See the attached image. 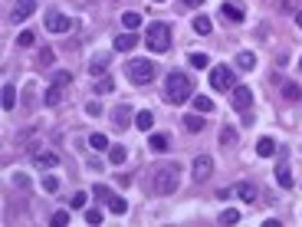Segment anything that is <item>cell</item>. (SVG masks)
Here are the masks:
<instances>
[{
  "mask_svg": "<svg viewBox=\"0 0 302 227\" xmlns=\"http://www.w3.org/2000/svg\"><path fill=\"white\" fill-rule=\"evenodd\" d=\"M178 178H181L178 165H158V168H154L151 175H148L151 194H158V198H164V194H174V191H178Z\"/></svg>",
  "mask_w": 302,
  "mask_h": 227,
  "instance_id": "6da1fadb",
  "label": "cell"
},
{
  "mask_svg": "<svg viewBox=\"0 0 302 227\" xmlns=\"http://www.w3.org/2000/svg\"><path fill=\"white\" fill-rule=\"evenodd\" d=\"M191 92H194V82L187 79L184 73H171L164 79V95H167V102H174V106L187 102V99H191Z\"/></svg>",
  "mask_w": 302,
  "mask_h": 227,
  "instance_id": "7a4b0ae2",
  "label": "cell"
},
{
  "mask_svg": "<svg viewBox=\"0 0 302 227\" xmlns=\"http://www.w3.org/2000/svg\"><path fill=\"white\" fill-rule=\"evenodd\" d=\"M145 46L151 53H167L171 50V26L167 23H151L145 30Z\"/></svg>",
  "mask_w": 302,
  "mask_h": 227,
  "instance_id": "3957f363",
  "label": "cell"
},
{
  "mask_svg": "<svg viewBox=\"0 0 302 227\" xmlns=\"http://www.w3.org/2000/svg\"><path fill=\"white\" fill-rule=\"evenodd\" d=\"M125 73H128V79L135 82V86H148V82H154V73L158 70H154L151 59H131Z\"/></svg>",
  "mask_w": 302,
  "mask_h": 227,
  "instance_id": "277c9868",
  "label": "cell"
},
{
  "mask_svg": "<svg viewBox=\"0 0 302 227\" xmlns=\"http://www.w3.org/2000/svg\"><path fill=\"white\" fill-rule=\"evenodd\" d=\"M210 86H214L217 92H230V89L237 86L233 70H230V66H214V70H210Z\"/></svg>",
  "mask_w": 302,
  "mask_h": 227,
  "instance_id": "5b68a950",
  "label": "cell"
},
{
  "mask_svg": "<svg viewBox=\"0 0 302 227\" xmlns=\"http://www.w3.org/2000/svg\"><path fill=\"white\" fill-rule=\"evenodd\" d=\"M46 30L50 33H69L73 30V20H69L66 13H59V10H50L46 13Z\"/></svg>",
  "mask_w": 302,
  "mask_h": 227,
  "instance_id": "8992f818",
  "label": "cell"
},
{
  "mask_svg": "<svg viewBox=\"0 0 302 227\" xmlns=\"http://www.w3.org/2000/svg\"><path fill=\"white\" fill-rule=\"evenodd\" d=\"M230 102H233L237 112H247V109L253 106V92H250V86H233V89H230Z\"/></svg>",
  "mask_w": 302,
  "mask_h": 227,
  "instance_id": "52a82bcc",
  "label": "cell"
},
{
  "mask_svg": "<svg viewBox=\"0 0 302 227\" xmlns=\"http://www.w3.org/2000/svg\"><path fill=\"white\" fill-rule=\"evenodd\" d=\"M191 175H194V181H207V178L214 175V158H210V155H197V158H194Z\"/></svg>",
  "mask_w": 302,
  "mask_h": 227,
  "instance_id": "ba28073f",
  "label": "cell"
},
{
  "mask_svg": "<svg viewBox=\"0 0 302 227\" xmlns=\"http://www.w3.org/2000/svg\"><path fill=\"white\" fill-rule=\"evenodd\" d=\"M33 10H37V0H17L13 10H10V23H23Z\"/></svg>",
  "mask_w": 302,
  "mask_h": 227,
  "instance_id": "9c48e42d",
  "label": "cell"
},
{
  "mask_svg": "<svg viewBox=\"0 0 302 227\" xmlns=\"http://www.w3.org/2000/svg\"><path fill=\"white\" fill-rule=\"evenodd\" d=\"M109 66H112V53H99V56L89 59V76H92V79H102Z\"/></svg>",
  "mask_w": 302,
  "mask_h": 227,
  "instance_id": "30bf717a",
  "label": "cell"
},
{
  "mask_svg": "<svg viewBox=\"0 0 302 227\" xmlns=\"http://www.w3.org/2000/svg\"><path fill=\"white\" fill-rule=\"evenodd\" d=\"M276 184H279V188H286V191L296 188V181H292V171H289V165H286V161L276 165Z\"/></svg>",
  "mask_w": 302,
  "mask_h": 227,
  "instance_id": "8fae6325",
  "label": "cell"
},
{
  "mask_svg": "<svg viewBox=\"0 0 302 227\" xmlns=\"http://www.w3.org/2000/svg\"><path fill=\"white\" fill-rule=\"evenodd\" d=\"M135 46H138L135 33H122V37H115V50L118 53H128V50H135Z\"/></svg>",
  "mask_w": 302,
  "mask_h": 227,
  "instance_id": "7c38bea8",
  "label": "cell"
},
{
  "mask_svg": "<svg viewBox=\"0 0 302 227\" xmlns=\"http://www.w3.org/2000/svg\"><path fill=\"white\" fill-rule=\"evenodd\" d=\"M62 89H66V86H59V82H53V86L46 89V95H43L46 106H59V102H62Z\"/></svg>",
  "mask_w": 302,
  "mask_h": 227,
  "instance_id": "4fadbf2b",
  "label": "cell"
},
{
  "mask_svg": "<svg viewBox=\"0 0 302 227\" xmlns=\"http://www.w3.org/2000/svg\"><path fill=\"white\" fill-rule=\"evenodd\" d=\"M220 13H223L227 20H233V23H240V20H243V7H237V4H223Z\"/></svg>",
  "mask_w": 302,
  "mask_h": 227,
  "instance_id": "5bb4252c",
  "label": "cell"
},
{
  "mask_svg": "<svg viewBox=\"0 0 302 227\" xmlns=\"http://www.w3.org/2000/svg\"><path fill=\"white\" fill-rule=\"evenodd\" d=\"M33 161H37L40 168H56V165H59V155H53V151H43V155H37Z\"/></svg>",
  "mask_w": 302,
  "mask_h": 227,
  "instance_id": "9a60e30c",
  "label": "cell"
},
{
  "mask_svg": "<svg viewBox=\"0 0 302 227\" xmlns=\"http://www.w3.org/2000/svg\"><path fill=\"white\" fill-rule=\"evenodd\" d=\"M191 26H194V33H200V37H207V33L214 30V23H210V17H204V13H200L197 20H194Z\"/></svg>",
  "mask_w": 302,
  "mask_h": 227,
  "instance_id": "2e32d148",
  "label": "cell"
},
{
  "mask_svg": "<svg viewBox=\"0 0 302 227\" xmlns=\"http://www.w3.org/2000/svg\"><path fill=\"white\" fill-rule=\"evenodd\" d=\"M237 194H240L243 201H253V198H256V184H250V181H240V184H237Z\"/></svg>",
  "mask_w": 302,
  "mask_h": 227,
  "instance_id": "e0dca14e",
  "label": "cell"
},
{
  "mask_svg": "<svg viewBox=\"0 0 302 227\" xmlns=\"http://www.w3.org/2000/svg\"><path fill=\"white\" fill-rule=\"evenodd\" d=\"M105 204H109V211H115V214H125V211H128V201H125V198H118V194H112Z\"/></svg>",
  "mask_w": 302,
  "mask_h": 227,
  "instance_id": "ac0fdd59",
  "label": "cell"
},
{
  "mask_svg": "<svg viewBox=\"0 0 302 227\" xmlns=\"http://www.w3.org/2000/svg\"><path fill=\"white\" fill-rule=\"evenodd\" d=\"M135 125L142 128V132H148V128L154 125V115L148 112V109H145V112H138V115H135Z\"/></svg>",
  "mask_w": 302,
  "mask_h": 227,
  "instance_id": "d6986e66",
  "label": "cell"
},
{
  "mask_svg": "<svg viewBox=\"0 0 302 227\" xmlns=\"http://www.w3.org/2000/svg\"><path fill=\"white\" fill-rule=\"evenodd\" d=\"M184 128H187V132H204V119H200L197 112H194V115H184Z\"/></svg>",
  "mask_w": 302,
  "mask_h": 227,
  "instance_id": "ffe728a7",
  "label": "cell"
},
{
  "mask_svg": "<svg viewBox=\"0 0 302 227\" xmlns=\"http://www.w3.org/2000/svg\"><path fill=\"white\" fill-rule=\"evenodd\" d=\"M233 142H237V128H233V125H223V128H220V145L230 148Z\"/></svg>",
  "mask_w": 302,
  "mask_h": 227,
  "instance_id": "44dd1931",
  "label": "cell"
},
{
  "mask_svg": "<svg viewBox=\"0 0 302 227\" xmlns=\"http://www.w3.org/2000/svg\"><path fill=\"white\" fill-rule=\"evenodd\" d=\"M13 106H17V92H13V86L7 82V86H4V109H7V112H13Z\"/></svg>",
  "mask_w": 302,
  "mask_h": 227,
  "instance_id": "7402d4cb",
  "label": "cell"
},
{
  "mask_svg": "<svg viewBox=\"0 0 302 227\" xmlns=\"http://www.w3.org/2000/svg\"><path fill=\"white\" fill-rule=\"evenodd\" d=\"M53 59H56V53L50 50V46H40V50H37V63L40 66H50Z\"/></svg>",
  "mask_w": 302,
  "mask_h": 227,
  "instance_id": "603a6c76",
  "label": "cell"
},
{
  "mask_svg": "<svg viewBox=\"0 0 302 227\" xmlns=\"http://www.w3.org/2000/svg\"><path fill=\"white\" fill-rule=\"evenodd\" d=\"M125 158H128V151H125L122 145H112V148H109V161H112V165H122Z\"/></svg>",
  "mask_w": 302,
  "mask_h": 227,
  "instance_id": "cb8c5ba5",
  "label": "cell"
},
{
  "mask_svg": "<svg viewBox=\"0 0 302 227\" xmlns=\"http://www.w3.org/2000/svg\"><path fill=\"white\" fill-rule=\"evenodd\" d=\"M89 145H92L95 151H109V139H105L102 132H95V135H89Z\"/></svg>",
  "mask_w": 302,
  "mask_h": 227,
  "instance_id": "d4e9b609",
  "label": "cell"
},
{
  "mask_svg": "<svg viewBox=\"0 0 302 227\" xmlns=\"http://www.w3.org/2000/svg\"><path fill=\"white\" fill-rule=\"evenodd\" d=\"M112 89H115V79H109V76H102V79L95 82V92H99V95H109Z\"/></svg>",
  "mask_w": 302,
  "mask_h": 227,
  "instance_id": "484cf974",
  "label": "cell"
},
{
  "mask_svg": "<svg viewBox=\"0 0 302 227\" xmlns=\"http://www.w3.org/2000/svg\"><path fill=\"white\" fill-rule=\"evenodd\" d=\"M148 142H151V148H154V151H167V145H171V142H167V135H161V132H158V135H151Z\"/></svg>",
  "mask_w": 302,
  "mask_h": 227,
  "instance_id": "4316f807",
  "label": "cell"
},
{
  "mask_svg": "<svg viewBox=\"0 0 302 227\" xmlns=\"http://www.w3.org/2000/svg\"><path fill=\"white\" fill-rule=\"evenodd\" d=\"M256 151H259L263 158H270L273 151H276V145H273V139H259V142H256Z\"/></svg>",
  "mask_w": 302,
  "mask_h": 227,
  "instance_id": "83f0119b",
  "label": "cell"
},
{
  "mask_svg": "<svg viewBox=\"0 0 302 227\" xmlns=\"http://www.w3.org/2000/svg\"><path fill=\"white\" fill-rule=\"evenodd\" d=\"M217 221H220V224H237V221H240V211H230V208H223Z\"/></svg>",
  "mask_w": 302,
  "mask_h": 227,
  "instance_id": "f1b7e54d",
  "label": "cell"
},
{
  "mask_svg": "<svg viewBox=\"0 0 302 227\" xmlns=\"http://www.w3.org/2000/svg\"><path fill=\"white\" fill-rule=\"evenodd\" d=\"M112 119H115V125H125V122L131 119V109H128V106H118V109H115V115H112Z\"/></svg>",
  "mask_w": 302,
  "mask_h": 227,
  "instance_id": "f546056e",
  "label": "cell"
},
{
  "mask_svg": "<svg viewBox=\"0 0 302 227\" xmlns=\"http://www.w3.org/2000/svg\"><path fill=\"white\" fill-rule=\"evenodd\" d=\"M283 95H286V99H292V102H296V99H302V89L296 86V82H286V86H283Z\"/></svg>",
  "mask_w": 302,
  "mask_h": 227,
  "instance_id": "4dcf8cb0",
  "label": "cell"
},
{
  "mask_svg": "<svg viewBox=\"0 0 302 227\" xmlns=\"http://www.w3.org/2000/svg\"><path fill=\"white\" fill-rule=\"evenodd\" d=\"M237 66H240V70H253V66H256V56H253V53H240V56H237Z\"/></svg>",
  "mask_w": 302,
  "mask_h": 227,
  "instance_id": "1f68e13d",
  "label": "cell"
},
{
  "mask_svg": "<svg viewBox=\"0 0 302 227\" xmlns=\"http://www.w3.org/2000/svg\"><path fill=\"white\" fill-rule=\"evenodd\" d=\"M40 184H43V191H46V194H56V191H59V178H53V175H46Z\"/></svg>",
  "mask_w": 302,
  "mask_h": 227,
  "instance_id": "d6a6232c",
  "label": "cell"
},
{
  "mask_svg": "<svg viewBox=\"0 0 302 227\" xmlns=\"http://www.w3.org/2000/svg\"><path fill=\"white\" fill-rule=\"evenodd\" d=\"M207 63H210L207 53H191V66L194 70H207Z\"/></svg>",
  "mask_w": 302,
  "mask_h": 227,
  "instance_id": "836d02e7",
  "label": "cell"
},
{
  "mask_svg": "<svg viewBox=\"0 0 302 227\" xmlns=\"http://www.w3.org/2000/svg\"><path fill=\"white\" fill-rule=\"evenodd\" d=\"M50 224H53V227H66V224H69V211H56V214L50 217Z\"/></svg>",
  "mask_w": 302,
  "mask_h": 227,
  "instance_id": "e575fe53",
  "label": "cell"
},
{
  "mask_svg": "<svg viewBox=\"0 0 302 227\" xmlns=\"http://www.w3.org/2000/svg\"><path fill=\"white\" fill-rule=\"evenodd\" d=\"M194 109H197V112H210V109H214V102H210L207 95H197V99H194Z\"/></svg>",
  "mask_w": 302,
  "mask_h": 227,
  "instance_id": "d590c367",
  "label": "cell"
},
{
  "mask_svg": "<svg viewBox=\"0 0 302 227\" xmlns=\"http://www.w3.org/2000/svg\"><path fill=\"white\" fill-rule=\"evenodd\" d=\"M122 23L128 26V30H135V26H142V17H138V13H125V17H122Z\"/></svg>",
  "mask_w": 302,
  "mask_h": 227,
  "instance_id": "8d00e7d4",
  "label": "cell"
},
{
  "mask_svg": "<svg viewBox=\"0 0 302 227\" xmlns=\"http://www.w3.org/2000/svg\"><path fill=\"white\" fill-rule=\"evenodd\" d=\"M17 43H20V46H33V43H37V37H33L30 30H23V33L17 37Z\"/></svg>",
  "mask_w": 302,
  "mask_h": 227,
  "instance_id": "74e56055",
  "label": "cell"
},
{
  "mask_svg": "<svg viewBox=\"0 0 302 227\" xmlns=\"http://www.w3.org/2000/svg\"><path fill=\"white\" fill-rule=\"evenodd\" d=\"M92 191H95V198H99V201H109V198H112V191L105 188V184H95Z\"/></svg>",
  "mask_w": 302,
  "mask_h": 227,
  "instance_id": "f35d334b",
  "label": "cell"
},
{
  "mask_svg": "<svg viewBox=\"0 0 302 227\" xmlns=\"http://www.w3.org/2000/svg\"><path fill=\"white\" fill-rule=\"evenodd\" d=\"M86 224H102V211H86Z\"/></svg>",
  "mask_w": 302,
  "mask_h": 227,
  "instance_id": "ab89813d",
  "label": "cell"
},
{
  "mask_svg": "<svg viewBox=\"0 0 302 227\" xmlns=\"http://www.w3.org/2000/svg\"><path fill=\"white\" fill-rule=\"evenodd\" d=\"M86 115H92V119H99V115H102V106H99V102H89V106H86Z\"/></svg>",
  "mask_w": 302,
  "mask_h": 227,
  "instance_id": "60d3db41",
  "label": "cell"
},
{
  "mask_svg": "<svg viewBox=\"0 0 302 227\" xmlns=\"http://www.w3.org/2000/svg\"><path fill=\"white\" fill-rule=\"evenodd\" d=\"M13 184H17V188H30V178H26V175H20V171H17V175H13Z\"/></svg>",
  "mask_w": 302,
  "mask_h": 227,
  "instance_id": "b9f144b4",
  "label": "cell"
},
{
  "mask_svg": "<svg viewBox=\"0 0 302 227\" xmlns=\"http://www.w3.org/2000/svg\"><path fill=\"white\" fill-rule=\"evenodd\" d=\"M69 204H73V208H86V194H82V191H76V194H73V201H69Z\"/></svg>",
  "mask_w": 302,
  "mask_h": 227,
  "instance_id": "7bdbcfd3",
  "label": "cell"
},
{
  "mask_svg": "<svg viewBox=\"0 0 302 227\" xmlns=\"http://www.w3.org/2000/svg\"><path fill=\"white\" fill-rule=\"evenodd\" d=\"M69 79H73L69 73H56V76H53V82H59V86H69Z\"/></svg>",
  "mask_w": 302,
  "mask_h": 227,
  "instance_id": "ee69618b",
  "label": "cell"
},
{
  "mask_svg": "<svg viewBox=\"0 0 302 227\" xmlns=\"http://www.w3.org/2000/svg\"><path fill=\"white\" fill-rule=\"evenodd\" d=\"M181 4H187V7H200L204 0H181Z\"/></svg>",
  "mask_w": 302,
  "mask_h": 227,
  "instance_id": "f6af8a7d",
  "label": "cell"
},
{
  "mask_svg": "<svg viewBox=\"0 0 302 227\" xmlns=\"http://www.w3.org/2000/svg\"><path fill=\"white\" fill-rule=\"evenodd\" d=\"M296 23H299V26H302V10H299V13H296Z\"/></svg>",
  "mask_w": 302,
  "mask_h": 227,
  "instance_id": "bcb514c9",
  "label": "cell"
},
{
  "mask_svg": "<svg viewBox=\"0 0 302 227\" xmlns=\"http://www.w3.org/2000/svg\"><path fill=\"white\" fill-rule=\"evenodd\" d=\"M154 4H164V0H154Z\"/></svg>",
  "mask_w": 302,
  "mask_h": 227,
  "instance_id": "7dc6e473",
  "label": "cell"
}]
</instances>
